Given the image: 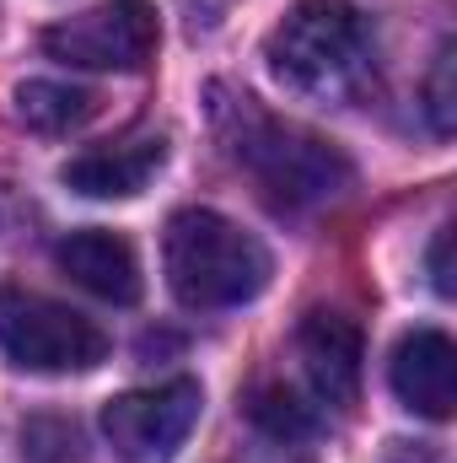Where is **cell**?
Masks as SVG:
<instances>
[{
	"instance_id": "cell-2",
	"label": "cell",
	"mask_w": 457,
	"mask_h": 463,
	"mask_svg": "<svg viewBox=\"0 0 457 463\" xmlns=\"http://www.w3.org/2000/svg\"><path fill=\"white\" fill-rule=\"evenodd\" d=\"M264 60L285 92L318 109L355 103L377 76V43L350 0H296L264 38Z\"/></svg>"
},
{
	"instance_id": "cell-11",
	"label": "cell",
	"mask_w": 457,
	"mask_h": 463,
	"mask_svg": "<svg viewBox=\"0 0 457 463\" xmlns=\"http://www.w3.org/2000/svg\"><path fill=\"white\" fill-rule=\"evenodd\" d=\"M98 114V92L70 81H22L16 87V118L38 135H70Z\"/></svg>"
},
{
	"instance_id": "cell-4",
	"label": "cell",
	"mask_w": 457,
	"mask_h": 463,
	"mask_svg": "<svg viewBox=\"0 0 457 463\" xmlns=\"http://www.w3.org/2000/svg\"><path fill=\"white\" fill-rule=\"evenodd\" d=\"M0 350L11 366L38 372V377H65V372H92L108 361V335L27 286H0Z\"/></svg>"
},
{
	"instance_id": "cell-7",
	"label": "cell",
	"mask_w": 457,
	"mask_h": 463,
	"mask_svg": "<svg viewBox=\"0 0 457 463\" xmlns=\"http://www.w3.org/2000/svg\"><path fill=\"white\" fill-rule=\"evenodd\" d=\"M393 393L404 410L425 415V420H452L457 410V345L442 329H415L404 335L393 361H387Z\"/></svg>"
},
{
	"instance_id": "cell-15",
	"label": "cell",
	"mask_w": 457,
	"mask_h": 463,
	"mask_svg": "<svg viewBox=\"0 0 457 463\" xmlns=\"http://www.w3.org/2000/svg\"><path fill=\"white\" fill-rule=\"evenodd\" d=\"M425 264H431V286L442 291V297H452V227L436 232V242H431V253H425Z\"/></svg>"
},
{
	"instance_id": "cell-13",
	"label": "cell",
	"mask_w": 457,
	"mask_h": 463,
	"mask_svg": "<svg viewBox=\"0 0 457 463\" xmlns=\"http://www.w3.org/2000/svg\"><path fill=\"white\" fill-rule=\"evenodd\" d=\"M81 426L65 415H33L22 426V463H81Z\"/></svg>"
},
{
	"instance_id": "cell-1",
	"label": "cell",
	"mask_w": 457,
	"mask_h": 463,
	"mask_svg": "<svg viewBox=\"0 0 457 463\" xmlns=\"http://www.w3.org/2000/svg\"><path fill=\"white\" fill-rule=\"evenodd\" d=\"M210 114H216V129L227 140L231 162L247 167V178L258 184V194L275 211H285V216L334 205L344 189L355 184V167H350V156L334 140L264 114L247 92L210 87Z\"/></svg>"
},
{
	"instance_id": "cell-9",
	"label": "cell",
	"mask_w": 457,
	"mask_h": 463,
	"mask_svg": "<svg viewBox=\"0 0 457 463\" xmlns=\"http://www.w3.org/2000/svg\"><path fill=\"white\" fill-rule=\"evenodd\" d=\"M167 162L162 135H124L108 146H92L60 167V184L87 194V200H135Z\"/></svg>"
},
{
	"instance_id": "cell-5",
	"label": "cell",
	"mask_w": 457,
	"mask_h": 463,
	"mask_svg": "<svg viewBox=\"0 0 457 463\" xmlns=\"http://www.w3.org/2000/svg\"><path fill=\"white\" fill-rule=\"evenodd\" d=\"M43 54L76 71H145L162 43L151 0H98L54 27H43Z\"/></svg>"
},
{
	"instance_id": "cell-3",
	"label": "cell",
	"mask_w": 457,
	"mask_h": 463,
	"mask_svg": "<svg viewBox=\"0 0 457 463\" xmlns=\"http://www.w3.org/2000/svg\"><path fill=\"white\" fill-rule=\"evenodd\" d=\"M162 269H167V286H173V297L183 307L221 313V307L253 302L269 286L275 259H269V248L253 232L237 227L231 216L189 205L162 232Z\"/></svg>"
},
{
	"instance_id": "cell-10",
	"label": "cell",
	"mask_w": 457,
	"mask_h": 463,
	"mask_svg": "<svg viewBox=\"0 0 457 463\" xmlns=\"http://www.w3.org/2000/svg\"><path fill=\"white\" fill-rule=\"evenodd\" d=\"M54 259H60V269L81 291H92V297H103L114 307L140 302V291H145L140 259H135L129 237H118L108 227H81V232H70V237H60L54 242Z\"/></svg>"
},
{
	"instance_id": "cell-6",
	"label": "cell",
	"mask_w": 457,
	"mask_h": 463,
	"mask_svg": "<svg viewBox=\"0 0 457 463\" xmlns=\"http://www.w3.org/2000/svg\"><path fill=\"white\" fill-rule=\"evenodd\" d=\"M205 393L194 377H173L162 388H135L103 404V437L118 463H173L189 431L200 426Z\"/></svg>"
},
{
	"instance_id": "cell-8",
	"label": "cell",
	"mask_w": 457,
	"mask_h": 463,
	"mask_svg": "<svg viewBox=\"0 0 457 463\" xmlns=\"http://www.w3.org/2000/svg\"><path fill=\"white\" fill-rule=\"evenodd\" d=\"M296 355H302V366H307V377H312V388H318L323 404L350 410L360 399L366 340H360V329L344 313H329V307L307 313L302 329H296Z\"/></svg>"
},
{
	"instance_id": "cell-14",
	"label": "cell",
	"mask_w": 457,
	"mask_h": 463,
	"mask_svg": "<svg viewBox=\"0 0 457 463\" xmlns=\"http://www.w3.org/2000/svg\"><path fill=\"white\" fill-rule=\"evenodd\" d=\"M425 109H431V129L436 135H452L457 124V92H452V43H442L436 54V71H431V87H425Z\"/></svg>"
},
{
	"instance_id": "cell-12",
	"label": "cell",
	"mask_w": 457,
	"mask_h": 463,
	"mask_svg": "<svg viewBox=\"0 0 457 463\" xmlns=\"http://www.w3.org/2000/svg\"><path fill=\"white\" fill-rule=\"evenodd\" d=\"M247 420L264 437H275V442H307L318 431V410L296 388H285V383H258L247 393Z\"/></svg>"
}]
</instances>
